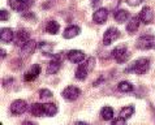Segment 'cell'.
Instances as JSON below:
<instances>
[{"label":"cell","mask_w":155,"mask_h":125,"mask_svg":"<svg viewBox=\"0 0 155 125\" xmlns=\"http://www.w3.org/2000/svg\"><path fill=\"white\" fill-rule=\"evenodd\" d=\"M60 67H61V56L58 55L55 56L54 60L48 64V68H47V73L48 74H55V73H58Z\"/></svg>","instance_id":"11"},{"label":"cell","mask_w":155,"mask_h":125,"mask_svg":"<svg viewBox=\"0 0 155 125\" xmlns=\"http://www.w3.org/2000/svg\"><path fill=\"white\" fill-rule=\"evenodd\" d=\"M140 21H141L140 17H132L130 21H129L127 25V30L129 33H136L140 28Z\"/></svg>","instance_id":"17"},{"label":"cell","mask_w":155,"mask_h":125,"mask_svg":"<svg viewBox=\"0 0 155 125\" xmlns=\"http://www.w3.org/2000/svg\"><path fill=\"white\" fill-rule=\"evenodd\" d=\"M114 16H115V20L117 21V22L123 24V22H125V21L129 18V12L125 11V9H119V11L115 12Z\"/></svg>","instance_id":"18"},{"label":"cell","mask_w":155,"mask_h":125,"mask_svg":"<svg viewBox=\"0 0 155 125\" xmlns=\"http://www.w3.org/2000/svg\"><path fill=\"white\" fill-rule=\"evenodd\" d=\"M80 31H81V29L78 26H76V25H71V26H68L65 30H64L63 37L65 38V39H72V38H74L76 35H78Z\"/></svg>","instance_id":"15"},{"label":"cell","mask_w":155,"mask_h":125,"mask_svg":"<svg viewBox=\"0 0 155 125\" xmlns=\"http://www.w3.org/2000/svg\"><path fill=\"white\" fill-rule=\"evenodd\" d=\"M52 44H47V43H39V48L43 51L45 55H51V50H52Z\"/></svg>","instance_id":"26"},{"label":"cell","mask_w":155,"mask_h":125,"mask_svg":"<svg viewBox=\"0 0 155 125\" xmlns=\"http://www.w3.org/2000/svg\"><path fill=\"white\" fill-rule=\"evenodd\" d=\"M138 17H140V20L143 24H150L153 21V18H154V13H153L151 8H150V7H145L140 12V16Z\"/></svg>","instance_id":"14"},{"label":"cell","mask_w":155,"mask_h":125,"mask_svg":"<svg viewBox=\"0 0 155 125\" xmlns=\"http://www.w3.org/2000/svg\"><path fill=\"white\" fill-rule=\"evenodd\" d=\"M68 59H69L71 63H74V64L82 63L85 60V54L80 50H72L68 52Z\"/></svg>","instance_id":"12"},{"label":"cell","mask_w":155,"mask_h":125,"mask_svg":"<svg viewBox=\"0 0 155 125\" xmlns=\"http://www.w3.org/2000/svg\"><path fill=\"white\" fill-rule=\"evenodd\" d=\"M134 113V107H132V106H128V107H124V108H121V111H120V113L119 116L120 117H123V119H129L130 116Z\"/></svg>","instance_id":"23"},{"label":"cell","mask_w":155,"mask_h":125,"mask_svg":"<svg viewBox=\"0 0 155 125\" xmlns=\"http://www.w3.org/2000/svg\"><path fill=\"white\" fill-rule=\"evenodd\" d=\"M0 37H2V42L3 43H9L15 38V33H13V30L9 29V28H3Z\"/></svg>","instance_id":"16"},{"label":"cell","mask_w":155,"mask_h":125,"mask_svg":"<svg viewBox=\"0 0 155 125\" xmlns=\"http://www.w3.org/2000/svg\"><path fill=\"white\" fill-rule=\"evenodd\" d=\"M94 63H95V59L89 58L85 63L80 64L78 68H77V71H76V78L77 80H85L86 77H87L89 72L94 68Z\"/></svg>","instance_id":"2"},{"label":"cell","mask_w":155,"mask_h":125,"mask_svg":"<svg viewBox=\"0 0 155 125\" xmlns=\"http://www.w3.org/2000/svg\"><path fill=\"white\" fill-rule=\"evenodd\" d=\"M0 18H2V21H7L8 18H9V15H8V12L5 9H3L2 12H0Z\"/></svg>","instance_id":"28"},{"label":"cell","mask_w":155,"mask_h":125,"mask_svg":"<svg viewBox=\"0 0 155 125\" xmlns=\"http://www.w3.org/2000/svg\"><path fill=\"white\" fill-rule=\"evenodd\" d=\"M59 30H60V25L59 22H56V21H48L46 25V31L48 33V34H58L59 33Z\"/></svg>","instance_id":"20"},{"label":"cell","mask_w":155,"mask_h":125,"mask_svg":"<svg viewBox=\"0 0 155 125\" xmlns=\"http://www.w3.org/2000/svg\"><path fill=\"white\" fill-rule=\"evenodd\" d=\"M101 116L103 120H106V121H111L114 117V110L111 108V107H103L102 111H101Z\"/></svg>","instance_id":"21"},{"label":"cell","mask_w":155,"mask_h":125,"mask_svg":"<svg viewBox=\"0 0 155 125\" xmlns=\"http://www.w3.org/2000/svg\"><path fill=\"white\" fill-rule=\"evenodd\" d=\"M127 3L129 4V5H132V7H137V5H140V4L142 3V0H127Z\"/></svg>","instance_id":"29"},{"label":"cell","mask_w":155,"mask_h":125,"mask_svg":"<svg viewBox=\"0 0 155 125\" xmlns=\"http://www.w3.org/2000/svg\"><path fill=\"white\" fill-rule=\"evenodd\" d=\"M12 9L17 12H25L33 5L34 0H8Z\"/></svg>","instance_id":"4"},{"label":"cell","mask_w":155,"mask_h":125,"mask_svg":"<svg viewBox=\"0 0 155 125\" xmlns=\"http://www.w3.org/2000/svg\"><path fill=\"white\" fill-rule=\"evenodd\" d=\"M112 58L116 60L117 63H124L125 60L129 58L128 50L125 46H119L112 51Z\"/></svg>","instance_id":"6"},{"label":"cell","mask_w":155,"mask_h":125,"mask_svg":"<svg viewBox=\"0 0 155 125\" xmlns=\"http://www.w3.org/2000/svg\"><path fill=\"white\" fill-rule=\"evenodd\" d=\"M0 54H2V58H5V51H4V50H2V52H0Z\"/></svg>","instance_id":"31"},{"label":"cell","mask_w":155,"mask_h":125,"mask_svg":"<svg viewBox=\"0 0 155 125\" xmlns=\"http://www.w3.org/2000/svg\"><path fill=\"white\" fill-rule=\"evenodd\" d=\"M107 17H108V11H107L106 8H99L98 11L94 12L93 20H94V22H97V24H99V25H102V24H104V22H106Z\"/></svg>","instance_id":"9"},{"label":"cell","mask_w":155,"mask_h":125,"mask_svg":"<svg viewBox=\"0 0 155 125\" xmlns=\"http://www.w3.org/2000/svg\"><path fill=\"white\" fill-rule=\"evenodd\" d=\"M117 89L121 93H130V91H133V85L129 82V81H121V82L117 85Z\"/></svg>","instance_id":"24"},{"label":"cell","mask_w":155,"mask_h":125,"mask_svg":"<svg viewBox=\"0 0 155 125\" xmlns=\"http://www.w3.org/2000/svg\"><path fill=\"white\" fill-rule=\"evenodd\" d=\"M125 123H127V120H125V119H123V117H120V116H119V119H116L115 121H112L114 125H117V124H125Z\"/></svg>","instance_id":"30"},{"label":"cell","mask_w":155,"mask_h":125,"mask_svg":"<svg viewBox=\"0 0 155 125\" xmlns=\"http://www.w3.org/2000/svg\"><path fill=\"white\" fill-rule=\"evenodd\" d=\"M39 74H41V67L38 65V64H34V65L30 68V71H28L26 73H25L24 78H25V81L30 82V81H34V80H35Z\"/></svg>","instance_id":"13"},{"label":"cell","mask_w":155,"mask_h":125,"mask_svg":"<svg viewBox=\"0 0 155 125\" xmlns=\"http://www.w3.org/2000/svg\"><path fill=\"white\" fill-rule=\"evenodd\" d=\"M120 37V31L116 28H110L107 31L104 33V35H103V43H104L106 46H110L112 44V43L117 39Z\"/></svg>","instance_id":"5"},{"label":"cell","mask_w":155,"mask_h":125,"mask_svg":"<svg viewBox=\"0 0 155 125\" xmlns=\"http://www.w3.org/2000/svg\"><path fill=\"white\" fill-rule=\"evenodd\" d=\"M81 95V91L78 87H74V86H68L67 89H64L63 91V98L67 99V100H76L77 98H78Z\"/></svg>","instance_id":"7"},{"label":"cell","mask_w":155,"mask_h":125,"mask_svg":"<svg viewBox=\"0 0 155 125\" xmlns=\"http://www.w3.org/2000/svg\"><path fill=\"white\" fill-rule=\"evenodd\" d=\"M26 110H28V104L25 100H22V99H17V100H15L11 106V111L13 115H22Z\"/></svg>","instance_id":"8"},{"label":"cell","mask_w":155,"mask_h":125,"mask_svg":"<svg viewBox=\"0 0 155 125\" xmlns=\"http://www.w3.org/2000/svg\"><path fill=\"white\" fill-rule=\"evenodd\" d=\"M43 108H45V115L46 116H55L58 113V107L55 104H51V103H46L43 104Z\"/></svg>","instance_id":"22"},{"label":"cell","mask_w":155,"mask_h":125,"mask_svg":"<svg viewBox=\"0 0 155 125\" xmlns=\"http://www.w3.org/2000/svg\"><path fill=\"white\" fill-rule=\"evenodd\" d=\"M15 41H16V44L18 47H22L25 43H28L30 41V35L26 30H18L16 33V37H15Z\"/></svg>","instance_id":"10"},{"label":"cell","mask_w":155,"mask_h":125,"mask_svg":"<svg viewBox=\"0 0 155 125\" xmlns=\"http://www.w3.org/2000/svg\"><path fill=\"white\" fill-rule=\"evenodd\" d=\"M39 97H41V99H43V100H46V99H50L52 97V93L47 89H42L39 91Z\"/></svg>","instance_id":"27"},{"label":"cell","mask_w":155,"mask_h":125,"mask_svg":"<svg viewBox=\"0 0 155 125\" xmlns=\"http://www.w3.org/2000/svg\"><path fill=\"white\" fill-rule=\"evenodd\" d=\"M30 112H31L33 116L41 117V116L45 115V108H43V104H39V103H34V104L30 107Z\"/></svg>","instance_id":"19"},{"label":"cell","mask_w":155,"mask_h":125,"mask_svg":"<svg viewBox=\"0 0 155 125\" xmlns=\"http://www.w3.org/2000/svg\"><path fill=\"white\" fill-rule=\"evenodd\" d=\"M34 48H35V42L31 41V39H30L28 43H25V44L21 47V50H22L25 54H31L34 51Z\"/></svg>","instance_id":"25"},{"label":"cell","mask_w":155,"mask_h":125,"mask_svg":"<svg viewBox=\"0 0 155 125\" xmlns=\"http://www.w3.org/2000/svg\"><path fill=\"white\" fill-rule=\"evenodd\" d=\"M149 68H150V59L141 58L138 60H136L134 63H132L125 69V73L133 72V73H136V74H145V73L149 71Z\"/></svg>","instance_id":"1"},{"label":"cell","mask_w":155,"mask_h":125,"mask_svg":"<svg viewBox=\"0 0 155 125\" xmlns=\"http://www.w3.org/2000/svg\"><path fill=\"white\" fill-rule=\"evenodd\" d=\"M137 48L140 50H150L155 48V35H142L136 43Z\"/></svg>","instance_id":"3"}]
</instances>
